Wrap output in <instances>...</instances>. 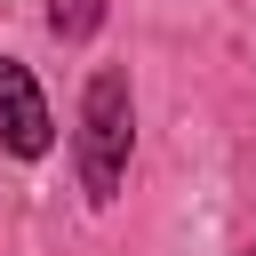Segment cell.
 Listing matches in <instances>:
<instances>
[{"instance_id": "1", "label": "cell", "mask_w": 256, "mask_h": 256, "mask_svg": "<svg viewBox=\"0 0 256 256\" xmlns=\"http://www.w3.org/2000/svg\"><path fill=\"white\" fill-rule=\"evenodd\" d=\"M128 144H136V96H128V72H120V64H96L88 88H80V136H72V152H80V192H88L96 208L120 192V176H128Z\"/></svg>"}, {"instance_id": "4", "label": "cell", "mask_w": 256, "mask_h": 256, "mask_svg": "<svg viewBox=\"0 0 256 256\" xmlns=\"http://www.w3.org/2000/svg\"><path fill=\"white\" fill-rule=\"evenodd\" d=\"M248 256H256V248H248Z\"/></svg>"}, {"instance_id": "2", "label": "cell", "mask_w": 256, "mask_h": 256, "mask_svg": "<svg viewBox=\"0 0 256 256\" xmlns=\"http://www.w3.org/2000/svg\"><path fill=\"white\" fill-rule=\"evenodd\" d=\"M0 144H8L16 160H40V152L56 144L48 96H40V80H32L16 56H0Z\"/></svg>"}, {"instance_id": "3", "label": "cell", "mask_w": 256, "mask_h": 256, "mask_svg": "<svg viewBox=\"0 0 256 256\" xmlns=\"http://www.w3.org/2000/svg\"><path fill=\"white\" fill-rule=\"evenodd\" d=\"M104 24V0H48V32L56 40H88Z\"/></svg>"}]
</instances>
